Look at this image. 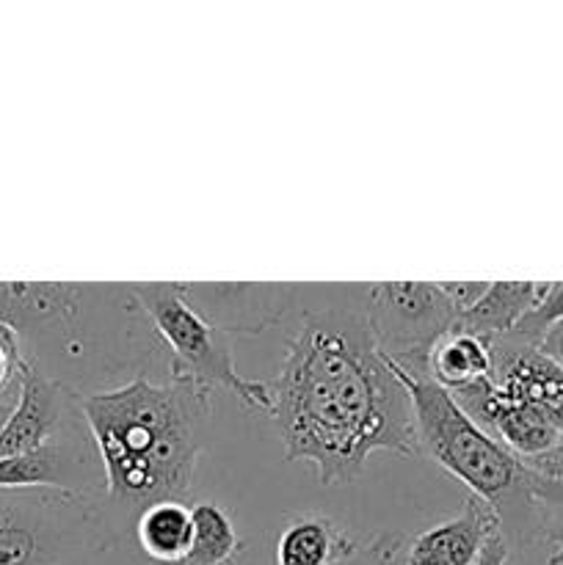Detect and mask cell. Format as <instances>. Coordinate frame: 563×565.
<instances>
[{
	"mask_svg": "<svg viewBox=\"0 0 563 565\" xmlns=\"http://www.w3.org/2000/svg\"><path fill=\"white\" fill-rule=\"evenodd\" d=\"M268 384L285 461L309 463L323 486L351 483L373 452L423 456L412 401L364 312H304Z\"/></svg>",
	"mask_w": 563,
	"mask_h": 565,
	"instance_id": "1",
	"label": "cell"
},
{
	"mask_svg": "<svg viewBox=\"0 0 563 565\" xmlns=\"http://www.w3.org/2000/svg\"><path fill=\"white\" fill-rule=\"evenodd\" d=\"M210 395L185 381L136 375L77 397L108 505L141 513L155 502H191L213 417Z\"/></svg>",
	"mask_w": 563,
	"mask_h": 565,
	"instance_id": "2",
	"label": "cell"
},
{
	"mask_svg": "<svg viewBox=\"0 0 563 565\" xmlns=\"http://www.w3.org/2000/svg\"><path fill=\"white\" fill-rule=\"evenodd\" d=\"M390 367L412 401L419 450L428 452L445 472L467 486L469 494L495 508L500 524L506 511L522 519L533 511L535 502L563 505L561 480L535 472L528 461L513 456L453 401L450 392L425 375L397 367L395 362H390Z\"/></svg>",
	"mask_w": 563,
	"mask_h": 565,
	"instance_id": "3",
	"label": "cell"
},
{
	"mask_svg": "<svg viewBox=\"0 0 563 565\" xmlns=\"http://www.w3.org/2000/svg\"><path fill=\"white\" fill-rule=\"evenodd\" d=\"M138 307L169 351V379L185 381L199 390H226L246 408L270 417L274 397L268 381H248L232 362L230 342L210 326L185 298L182 281H144L130 285Z\"/></svg>",
	"mask_w": 563,
	"mask_h": 565,
	"instance_id": "4",
	"label": "cell"
},
{
	"mask_svg": "<svg viewBox=\"0 0 563 565\" xmlns=\"http://www.w3.org/2000/svg\"><path fill=\"white\" fill-rule=\"evenodd\" d=\"M108 546L86 491H0V565H66Z\"/></svg>",
	"mask_w": 563,
	"mask_h": 565,
	"instance_id": "5",
	"label": "cell"
},
{
	"mask_svg": "<svg viewBox=\"0 0 563 565\" xmlns=\"http://www.w3.org/2000/svg\"><path fill=\"white\" fill-rule=\"evenodd\" d=\"M364 315L381 356L425 379L434 345L458 326V309L431 281L370 285Z\"/></svg>",
	"mask_w": 563,
	"mask_h": 565,
	"instance_id": "6",
	"label": "cell"
},
{
	"mask_svg": "<svg viewBox=\"0 0 563 565\" xmlns=\"http://www.w3.org/2000/svg\"><path fill=\"white\" fill-rule=\"evenodd\" d=\"M77 397L81 392L64 381H55L28 359L9 417L0 425V458L25 456L70 434L77 423H83Z\"/></svg>",
	"mask_w": 563,
	"mask_h": 565,
	"instance_id": "7",
	"label": "cell"
},
{
	"mask_svg": "<svg viewBox=\"0 0 563 565\" xmlns=\"http://www.w3.org/2000/svg\"><path fill=\"white\" fill-rule=\"evenodd\" d=\"M103 486V467L92 436L83 439L77 428L25 456L0 458V491L66 489L92 494Z\"/></svg>",
	"mask_w": 563,
	"mask_h": 565,
	"instance_id": "8",
	"label": "cell"
},
{
	"mask_svg": "<svg viewBox=\"0 0 563 565\" xmlns=\"http://www.w3.org/2000/svg\"><path fill=\"white\" fill-rule=\"evenodd\" d=\"M453 401L522 461H535L561 447L563 436L533 406L497 390L491 379L456 392Z\"/></svg>",
	"mask_w": 563,
	"mask_h": 565,
	"instance_id": "9",
	"label": "cell"
},
{
	"mask_svg": "<svg viewBox=\"0 0 563 565\" xmlns=\"http://www.w3.org/2000/svg\"><path fill=\"white\" fill-rule=\"evenodd\" d=\"M491 345V384L533 406L563 436V367L535 345L502 334Z\"/></svg>",
	"mask_w": 563,
	"mask_h": 565,
	"instance_id": "10",
	"label": "cell"
},
{
	"mask_svg": "<svg viewBox=\"0 0 563 565\" xmlns=\"http://www.w3.org/2000/svg\"><path fill=\"white\" fill-rule=\"evenodd\" d=\"M182 290L221 334H259L279 323L296 298V285H182Z\"/></svg>",
	"mask_w": 563,
	"mask_h": 565,
	"instance_id": "11",
	"label": "cell"
},
{
	"mask_svg": "<svg viewBox=\"0 0 563 565\" xmlns=\"http://www.w3.org/2000/svg\"><path fill=\"white\" fill-rule=\"evenodd\" d=\"M502 530L500 516L478 497H464L458 516L414 535L406 565H475L491 535Z\"/></svg>",
	"mask_w": 563,
	"mask_h": 565,
	"instance_id": "12",
	"label": "cell"
},
{
	"mask_svg": "<svg viewBox=\"0 0 563 565\" xmlns=\"http://www.w3.org/2000/svg\"><path fill=\"white\" fill-rule=\"evenodd\" d=\"M357 541L323 513L287 516L276 535V565H337L357 552Z\"/></svg>",
	"mask_w": 563,
	"mask_h": 565,
	"instance_id": "13",
	"label": "cell"
},
{
	"mask_svg": "<svg viewBox=\"0 0 563 565\" xmlns=\"http://www.w3.org/2000/svg\"><path fill=\"white\" fill-rule=\"evenodd\" d=\"M546 281H489L484 296L458 315L456 329L469 331L484 340L511 334L541 301Z\"/></svg>",
	"mask_w": 563,
	"mask_h": 565,
	"instance_id": "14",
	"label": "cell"
},
{
	"mask_svg": "<svg viewBox=\"0 0 563 565\" xmlns=\"http://www.w3.org/2000/svg\"><path fill=\"white\" fill-rule=\"evenodd\" d=\"M491 375V345L484 337L453 329L442 337L428 356V379L445 392L467 390Z\"/></svg>",
	"mask_w": 563,
	"mask_h": 565,
	"instance_id": "15",
	"label": "cell"
},
{
	"mask_svg": "<svg viewBox=\"0 0 563 565\" xmlns=\"http://www.w3.org/2000/svg\"><path fill=\"white\" fill-rule=\"evenodd\" d=\"M136 539L144 555L160 565H180L191 550V502H155L138 513Z\"/></svg>",
	"mask_w": 563,
	"mask_h": 565,
	"instance_id": "16",
	"label": "cell"
},
{
	"mask_svg": "<svg viewBox=\"0 0 563 565\" xmlns=\"http://www.w3.org/2000/svg\"><path fill=\"white\" fill-rule=\"evenodd\" d=\"M243 539L237 535L230 513L215 502L193 505V539L180 565H237L243 557Z\"/></svg>",
	"mask_w": 563,
	"mask_h": 565,
	"instance_id": "17",
	"label": "cell"
},
{
	"mask_svg": "<svg viewBox=\"0 0 563 565\" xmlns=\"http://www.w3.org/2000/svg\"><path fill=\"white\" fill-rule=\"evenodd\" d=\"M563 320V281H546V290L541 296V301L530 309L528 318L511 331L513 340L528 342V345H539V340L544 337V331L550 326L561 323Z\"/></svg>",
	"mask_w": 563,
	"mask_h": 565,
	"instance_id": "18",
	"label": "cell"
},
{
	"mask_svg": "<svg viewBox=\"0 0 563 565\" xmlns=\"http://www.w3.org/2000/svg\"><path fill=\"white\" fill-rule=\"evenodd\" d=\"M28 356L22 353V337L11 323L0 320V401L6 395H17V384H20V373L25 367Z\"/></svg>",
	"mask_w": 563,
	"mask_h": 565,
	"instance_id": "19",
	"label": "cell"
},
{
	"mask_svg": "<svg viewBox=\"0 0 563 565\" xmlns=\"http://www.w3.org/2000/svg\"><path fill=\"white\" fill-rule=\"evenodd\" d=\"M401 544V533H379L364 546H357V552L351 557H346V561H340L337 565H395Z\"/></svg>",
	"mask_w": 563,
	"mask_h": 565,
	"instance_id": "20",
	"label": "cell"
},
{
	"mask_svg": "<svg viewBox=\"0 0 563 565\" xmlns=\"http://www.w3.org/2000/svg\"><path fill=\"white\" fill-rule=\"evenodd\" d=\"M508 561H511V541H508V535L502 533V530H497V533L486 541V546L480 550V557L475 561V565H508Z\"/></svg>",
	"mask_w": 563,
	"mask_h": 565,
	"instance_id": "21",
	"label": "cell"
},
{
	"mask_svg": "<svg viewBox=\"0 0 563 565\" xmlns=\"http://www.w3.org/2000/svg\"><path fill=\"white\" fill-rule=\"evenodd\" d=\"M535 348H539L544 356H550L552 362L557 364V367H563V320H561V323L550 326V329L544 331V337H541L539 345H535Z\"/></svg>",
	"mask_w": 563,
	"mask_h": 565,
	"instance_id": "22",
	"label": "cell"
},
{
	"mask_svg": "<svg viewBox=\"0 0 563 565\" xmlns=\"http://www.w3.org/2000/svg\"><path fill=\"white\" fill-rule=\"evenodd\" d=\"M546 541H550V561L546 563L563 565V522L546 533Z\"/></svg>",
	"mask_w": 563,
	"mask_h": 565,
	"instance_id": "23",
	"label": "cell"
},
{
	"mask_svg": "<svg viewBox=\"0 0 563 565\" xmlns=\"http://www.w3.org/2000/svg\"><path fill=\"white\" fill-rule=\"evenodd\" d=\"M11 403H14V401H11ZM11 403H9V401H0V425H3V423H6V417H9Z\"/></svg>",
	"mask_w": 563,
	"mask_h": 565,
	"instance_id": "24",
	"label": "cell"
},
{
	"mask_svg": "<svg viewBox=\"0 0 563 565\" xmlns=\"http://www.w3.org/2000/svg\"><path fill=\"white\" fill-rule=\"evenodd\" d=\"M561 445H563V439H561Z\"/></svg>",
	"mask_w": 563,
	"mask_h": 565,
	"instance_id": "25",
	"label": "cell"
}]
</instances>
